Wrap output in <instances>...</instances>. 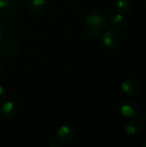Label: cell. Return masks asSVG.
<instances>
[{
    "label": "cell",
    "instance_id": "2",
    "mask_svg": "<svg viewBox=\"0 0 146 147\" xmlns=\"http://www.w3.org/2000/svg\"><path fill=\"white\" fill-rule=\"evenodd\" d=\"M121 42V35L117 29H109L102 36V43L108 49L117 48Z\"/></svg>",
    "mask_w": 146,
    "mask_h": 147
},
{
    "label": "cell",
    "instance_id": "11",
    "mask_svg": "<svg viewBox=\"0 0 146 147\" xmlns=\"http://www.w3.org/2000/svg\"><path fill=\"white\" fill-rule=\"evenodd\" d=\"M127 23H128L127 18L126 16H124L123 15H121V14L114 15L110 20V25L114 29H117V30L125 28L126 27Z\"/></svg>",
    "mask_w": 146,
    "mask_h": 147
},
{
    "label": "cell",
    "instance_id": "15",
    "mask_svg": "<svg viewBox=\"0 0 146 147\" xmlns=\"http://www.w3.org/2000/svg\"><path fill=\"white\" fill-rule=\"evenodd\" d=\"M138 116H139V118L141 120V121H146V113L145 112H144V111H139V113H138V115H137Z\"/></svg>",
    "mask_w": 146,
    "mask_h": 147
},
{
    "label": "cell",
    "instance_id": "5",
    "mask_svg": "<svg viewBox=\"0 0 146 147\" xmlns=\"http://www.w3.org/2000/svg\"><path fill=\"white\" fill-rule=\"evenodd\" d=\"M74 131L66 125L61 126L56 132V141L60 145H67L74 139Z\"/></svg>",
    "mask_w": 146,
    "mask_h": 147
},
{
    "label": "cell",
    "instance_id": "7",
    "mask_svg": "<svg viewBox=\"0 0 146 147\" xmlns=\"http://www.w3.org/2000/svg\"><path fill=\"white\" fill-rule=\"evenodd\" d=\"M16 10L15 3L13 0H0V18L6 19L12 16Z\"/></svg>",
    "mask_w": 146,
    "mask_h": 147
},
{
    "label": "cell",
    "instance_id": "4",
    "mask_svg": "<svg viewBox=\"0 0 146 147\" xmlns=\"http://www.w3.org/2000/svg\"><path fill=\"white\" fill-rule=\"evenodd\" d=\"M19 52V45L14 40H6L0 46V54L6 58L10 59L15 57Z\"/></svg>",
    "mask_w": 146,
    "mask_h": 147
},
{
    "label": "cell",
    "instance_id": "3",
    "mask_svg": "<svg viewBox=\"0 0 146 147\" xmlns=\"http://www.w3.org/2000/svg\"><path fill=\"white\" fill-rule=\"evenodd\" d=\"M120 109L121 114L126 117H134L139 113L137 102L131 98L123 99L120 103Z\"/></svg>",
    "mask_w": 146,
    "mask_h": 147
},
{
    "label": "cell",
    "instance_id": "9",
    "mask_svg": "<svg viewBox=\"0 0 146 147\" xmlns=\"http://www.w3.org/2000/svg\"><path fill=\"white\" fill-rule=\"evenodd\" d=\"M18 110V105L15 101L9 100L5 102L0 108V113L4 118H12Z\"/></svg>",
    "mask_w": 146,
    "mask_h": 147
},
{
    "label": "cell",
    "instance_id": "16",
    "mask_svg": "<svg viewBox=\"0 0 146 147\" xmlns=\"http://www.w3.org/2000/svg\"><path fill=\"white\" fill-rule=\"evenodd\" d=\"M3 71V62L0 60V73Z\"/></svg>",
    "mask_w": 146,
    "mask_h": 147
},
{
    "label": "cell",
    "instance_id": "17",
    "mask_svg": "<svg viewBox=\"0 0 146 147\" xmlns=\"http://www.w3.org/2000/svg\"><path fill=\"white\" fill-rule=\"evenodd\" d=\"M142 146L144 147H146V139L144 140V141H143V143H142Z\"/></svg>",
    "mask_w": 146,
    "mask_h": 147
},
{
    "label": "cell",
    "instance_id": "12",
    "mask_svg": "<svg viewBox=\"0 0 146 147\" xmlns=\"http://www.w3.org/2000/svg\"><path fill=\"white\" fill-rule=\"evenodd\" d=\"M116 9L120 14L129 13L133 7V0H116Z\"/></svg>",
    "mask_w": 146,
    "mask_h": 147
},
{
    "label": "cell",
    "instance_id": "10",
    "mask_svg": "<svg viewBox=\"0 0 146 147\" xmlns=\"http://www.w3.org/2000/svg\"><path fill=\"white\" fill-rule=\"evenodd\" d=\"M143 130V125L140 121L131 120L125 125V131L129 135H138Z\"/></svg>",
    "mask_w": 146,
    "mask_h": 147
},
{
    "label": "cell",
    "instance_id": "1",
    "mask_svg": "<svg viewBox=\"0 0 146 147\" xmlns=\"http://www.w3.org/2000/svg\"><path fill=\"white\" fill-rule=\"evenodd\" d=\"M108 25V19L105 15L101 13L89 14L83 22L85 34L90 38H96L102 34Z\"/></svg>",
    "mask_w": 146,
    "mask_h": 147
},
{
    "label": "cell",
    "instance_id": "13",
    "mask_svg": "<svg viewBox=\"0 0 146 147\" xmlns=\"http://www.w3.org/2000/svg\"><path fill=\"white\" fill-rule=\"evenodd\" d=\"M9 36V27L0 22V40H5Z\"/></svg>",
    "mask_w": 146,
    "mask_h": 147
},
{
    "label": "cell",
    "instance_id": "8",
    "mask_svg": "<svg viewBox=\"0 0 146 147\" xmlns=\"http://www.w3.org/2000/svg\"><path fill=\"white\" fill-rule=\"evenodd\" d=\"M121 89L125 94H126L128 96H135L139 92L140 86L137 80L129 78L122 83Z\"/></svg>",
    "mask_w": 146,
    "mask_h": 147
},
{
    "label": "cell",
    "instance_id": "6",
    "mask_svg": "<svg viewBox=\"0 0 146 147\" xmlns=\"http://www.w3.org/2000/svg\"><path fill=\"white\" fill-rule=\"evenodd\" d=\"M26 8L28 12L34 15H40L44 13L48 5V0H26Z\"/></svg>",
    "mask_w": 146,
    "mask_h": 147
},
{
    "label": "cell",
    "instance_id": "14",
    "mask_svg": "<svg viewBox=\"0 0 146 147\" xmlns=\"http://www.w3.org/2000/svg\"><path fill=\"white\" fill-rule=\"evenodd\" d=\"M7 96H8L7 90H5V88L3 85L0 84V103L3 102H4L6 100Z\"/></svg>",
    "mask_w": 146,
    "mask_h": 147
}]
</instances>
